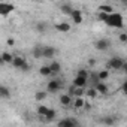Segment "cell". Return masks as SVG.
Returning a JSON list of instances; mask_svg holds the SVG:
<instances>
[{
  "label": "cell",
  "mask_w": 127,
  "mask_h": 127,
  "mask_svg": "<svg viewBox=\"0 0 127 127\" xmlns=\"http://www.w3.org/2000/svg\"><path fill=\"white\" fill-rule=\"evenodd\" d=\"M109 27H114V29H123L124 27V18L121 14L118 12H111L108 14V18L105 21Z\"/></svg>",
  "instance_id": "obj_1"
},
{
  "label": "cell",
  "mask_w": 127,
  "mask_h": 127,
  "mask_svg": "<svg viewBox=\"0 0 127 127\" xmlns=\"http://www.w3.org/2000/svg\"><path fill=\"white\" fill-rule=\"evenodd\" d=\"M105 69H108V70H126L127 64H126L124 58H121V57H112L106 63V67Z\"/></svg>",
  "instance_id": "obj_2"
},
{
  "label": "cell",
  "mask_w": 127,
  "mask_h": 127,
  "mask_svg": "<svg viewBox=\"0 0 127 127\" xmlns=\"http://www.w3.org/2000/svg\"><path fill=\"white\" fill-rule=\"evenodd\" d=\"M11 64L15 67V69H20V70H29V63L26 61L24 57L21 55H14V60Z\"/></svg>",
  "instance_id": "obj_3"
},
{
  "label": "cell",
  "mask_w": 127,
  "mask_h": 127,
  "mask_svg": "<svg viewBox=\"0 0 127 127\" xmlns=\"http://www.w3.org/2000/svg\"><path fill=\"white\" fill-rule=\"evenodd\" d=\"M61 81L60 79H57V78H54V79H49L48 81V84H46V91L48 93H58L60 90H61Z\"/></svg>",
  "instance_id": "obj_4"
},
{
  "label": "cell",
  "mask_w": 127,
  "mask_h": 127,
  "mask_svg": "<svg viewBox=\"0 0 127 127\" xmlns=\"http://www.w3.org/2000/svg\"><path fill=\"white\" fill-rule=\"evenodd\" d=\"M109 46H111V42L108 40V39H97L96 42H94V48L97 49V51H108L109 49Z\"/></svg>",
  "instance_id": "obj_5"
},
{
  "label": "cell",
  "mask_w": 127,
  "mask_h": 127,
  "mask_svg": "<svg viewBox=\"0 0 127 127\" xmlns=\"http://www.w3.org/2000/svg\"><path fill=\"white\" fill-rule=\"evenodd\" d=\"M72 102H73V96H70L69 93H64L60 96V105L64 106V108H70L72 106Z\"/></svg>",
  "instance_id": "obj_6"
},
{
  "label": "cell",
  "mask_w": 127,
  "mask_h": 127,
  "mask_svg": "<svg viewBox=\"0 0 127 127\" xmlns=\"http://www.w3.org/2000/svg\"><path fill=\"white\" fill-rule=\"evenodd\" d=\"M94 88H96V91H97V94H108L109 93V87L105 84V81H97L94 85H93Z\"/></svg>",
  "instance_id": "obj_7"
},
{
  "label": "cell",
  "mask_w": 127,
  "mask_h": 127,
  "mask_svg": "<svg viewBox=\"0 0 127 127\" xmlns=\"http://www.w3.org/2000/svg\"><path fill=\"white\" fill-rule=\"evenodd\" d=\"M69 17H70V20H72L75 24H81V23L84 21V15H82V12H81L79 9H75V8H73L72 14H70Z\"/></svg>",
  "instance_id": "obj_8"
},
{
  "label": "cell",
  "mask_w": 127,
  "mask_h": 127,
  "mask_svg": "<svg viewBox=\"0 0 127 127\" xmlns=\"http://www.w3.org/2000/svg\"><path fill=\"white\" fill-rule=\"evenodd\" d=\"M12 11H15V6H14L12 3H0V15L6 17V15H9Z\"/></svg>",
  "instance_id": "obj_9"
},
{
  "label": "cell",
  "mask_w": 127,
  "mask_h": 127,
  "mask_svg": "<svg viewBox=\"0 0 127 127\" xmlns=\"http://www.w3.org/2000/svg\"><path fill=\"white\" fill-rule=\"evenodd\" d=\"M57 126L58 127H75V126H78V121L75 118H64V120H60L57 123Z\"/></svg>",
  "instance_id": "obj_10"
},
{
  "label": "cell",
  "mask_w": 127,
  "mask_h": 127,
  "mask_svg": "<svg viewBox=\"0 0 127 127\" xmlns=\"http://www.w3.org/2000/svg\"><path fill=\"white\" fill-rule=\"evenodd\" d=\"M57 54V49L54 46H42V57L43 58H52Z\"/></svg>",
  "instance_id": "obj_11"
},
{
  "label": "cell",
  "mask_w": 127,
  "mask_h": 127,
  "mask_svg": "<svg viewBox=\"0 0 127 127\" xmlns=\"http://www.w3.org/2000/svg\"><path fill=\"white\" fill-rule=\"evenodd\" d=\"M72 84H73L75 87H84V88H85V85L88 84V79H87V78H84V76H79V75H76V76L73 78Z\"/></svg>",
  "instance_id": "obj_12"
},
{
  "label": "cell",
  "mask_w": 127,
  "mask_h": 127,
  "mask_svg": "<svg viewBox=\"0 0 127 127\" xmlns=\"http://www.w3.org/2000/svg\"><path fill=\"white\" fill-rule=\"evenodd\" d=\"M70 29L72 27H70L69 23H58V24H55V30L60 32V33H69Z\"/></svg>",
  "instance_id": "obj_13"
},
{
  "label": "cell",
  "mask_w": 127,
  "mask_h": 127,
  "mask_svg": "<svg viewBox=\"0 0 127 127\" xmlns=\"http://www.w3.org/2000/svg\"><path fill=\"white\" fill-rule=\"evenodd\" d=\"M48 66H49V69H51L52 76H55V75H58V73L61 72V64H60L58 61H55V60L51 63V64H48Z\"/></svg>",
  "instance_id": "obj_14"
},
{
  "label": "cell",
  "mask_w": 127,
  "mask_h": 127,
  "mask_svg": "<svg viewBox=\"0 0 127 127\" xmlns=\"http://www.w3.org/2000/svg\"><path fill=\"white\" fill-rule=\"evenodd\" d=\"M84 105H85V99H84V96L75 97V99H73V102H72V106H73L75 109H82V108H84Z\"/></svg>",
  "instance_id": "obj_15"
},
{
  "label": "cell",
  "mask_w": 127,
  "mask_h": 127,
  "mask_svg": "<svg viewBox=\"0 0 127 127\" xmlns=\"http://www.w3.org/2000/svg\"><path fill=\"white\" fill-rule=\"evenodd\" d=\"M46 97H48V91H46V90H45V91H43V90H37V91L34 93V100H36V102H43Z\"/></svg>",
  "instance_id": "obj_16"
},
{
  "label": "cell",
  "mask_w": 127,
  "mask_h": 127,
  "mask_svg": "<svg viewBox=\"0 0 127 127\" xmlns=\"http://www.w3.org/2000/svg\"><path fill=\"white\" fill-rule=\"evenodd\" d=\"M0 55H2V60H3V63H5V64H11V63H12V60H14V54H11V52H8V51L2 52Z\"/></svg>",
  "instance_id": "obj_17"
},
{
  "label": "cell",
  "mask_w": 127,
  "mask_h": 127,
  "mask_svg": "<svg viewBox=\"0 0 127 127\" xmlns=\"http://www.w3.org/2000/svg\"><path fill=\"white\" fill-rule=\"evenodd\" d=\"M11 97V90L6 85H0V99H9Z\"/></svg>",
  "instance_id": "obj_18"
},
{
  "label": "cell",
  "mask_w": 127,
  "mask_h": 127,
  "mask_svg": "<svg viewBox=\"0 0 127 127\" xmlns=\"http://www.w3.org/2000/svg\"><path fill=\"white\" fill-rule=\"evenodd\" d=\"M39 75H40V76H43V78L52 76V73H51V69H49V66H42V67L39 69Z\"/></svg>",
  "instance_id": "obj_19"
},
{
  "label": "cell",
  "mask_w": 127,
  "mask_h": 127,
  "mask_svg": "<svg viewBox=\"0 0 127 127\" xmlns=\"http://www.w3.org/2000/svg\"><path fill=\"white\" fill-rule=\"evenodd\" d=\"M32 55L34 58H42V45H36L33 49H32Z\"/></svg>",
  "instance_id": "obj_20"
},
{
  "label": "cell",
  "mask_w": 127,
  "mask_h": 127,
  "mask_svg": "<svg viewBox=\"0 0 127 127\" xmlns=\"http://www.w3.org/2000/svg\"><path fill=\"white\" fill-rule=\"evenodd\" d=\"M97 78H99V81H106V79L109 78V70H108V69L99 70V72H97Z\"/></svg>",
  "instance_id": "obj_21"
},
{
  "label": "cell",
  "mask_w": 127,
  "mask_h": 127,
  "mask_svg": "<svg viewBox=\"0 0 127 127\" xmlns=\"http://www.w3.org/2000/svg\"><path fill=\"white\" fill-rule=\"evenodd\" d=\"M84 94H85L88 99H96V97H97V91H96V88H94L93 85H91L88 90H85V93H84Z\"/></svg>",
  "instance_id": "obj_22"
},
{
  "label": "cell",
  "mask_w": 127,
  "mask_h": 127,
  "mask_svg": "<svg viewBox=\"0 0 127 127\" xmlns=\"http://www.w3.org/2000/svg\"><path fill=\"white\" fill-rule=\"evenodd\" d=\"M49 109H51V108H48V106H45V105H39L36 111H37V115H40V117H45V115L49 112Z\"/></svg>",
  "instance_id": "obj_23"
},
{
  "label": "cell",
  "mask_w": 127,
  "mask_h": 127,
  "mask_svg": "<svg viewBox=\"0 0 127 127\" xmlns=\"http://www.w3.org/2000/svg\"><path fill=\"white\" fill-rule=\"evenodd\" d=\"M46 29H48V26H46V23H43V21H40V23L36 24V32H37V33H45Z\"/></svg>",
  "instance_id": "obj_24"
},
{
  "label": "cell",
  "mask_w": 127,
  "mask_h": 127,
  "mask_svg": "<svg viewBox=\"0 0 127 127\" xmlns=\"http://www.w3.org/2000/svg\"><path fill=\"white\" fill-rule=\"evenodd\" d=\"M99 12L111 14V12H114V9H112V6H111V5H100V6H99Z\"/></svg>",
  "instance_id": "obj_25"
},
{
  "label": "cell",
  "mask_w": 127,
  "mask_h": 127,
  "mask_svg": "<svg viewBox=\"0 0 127 127\" xmlns=\"http://www.w3.org/2000/svg\"><path fill=\"white\" fill-rule=\"evenodd\" d=\"M100 123H103V124H106V126H114V124H115V118H114V117H105V118L100 120Z\"/></svg>",
  "instance_id": "obj_26"
},
{
  "label": "cell",
  "mask_w": 127,
  "mask_h": 127,
  "mask_svg": "<svg viewBox=\"0 0 127 127\" xmlns=\"http://www.w3.org/2000/svg\"><path fill=\"white\" fill-rule=\"evenodd\" d=\"M55 115H57V114H55V109H49V112L43 117V120H45V121H52V120L55 118Z\"/></svg>",
  "instance_id": "obj_27"
},
{
  "label": "cell",
  "mask_w": 127,
  "mask_h": 127,
  "mask_svg": "<svg viewBox=\"0 0 127 127\" xmlns=\"http://www.w3.org/2000/svg\"><path fill=\"white\" fill-rule=\"evenodd\" d=\"M72 11H73V8H72L70 5H63V6H61V12L64 14V15H70Z\"/></svg>",
  "instance_id": "obj_28"
},
{
  "label": "cell",
  "mask_w": 127,
  "mask_h": 127,
  "mask_svg": "<svg viewBox=\"0 0 127 127\" xmlns=\"http://www.w3.org/2000/svg\"><path fill=\"white\" fill-rule=\"evenodd\" d=\"M88 81H91V85H94L97 81H99V78H97V72L94 73V72H91L90 75H88Z\"/></svg>",
  "instance_id": "obj_29"
},
{
  "label": "cell",
  "mask_w": 127,
  "mask_h": 127,
  "mask_svg": "<svg viewBox=\"0 0 127 127\" xmlns=\"http://www.w3.org/2000/svg\"><path fill=\"white\" fill-rule=\"evenodd\" d=\"M76 75H79V76H84V78H87V79H88V75H90V72H88L87 69H79V70L76 72Z\"/></svg>",
  "instance_id": "obj_30"
},
{
  "label": "cell",
  "mask_w": 127,
  "mask_h": 127,
  "mask_svg": "<svg viewBox=\"0 0 127 127\" xmlns=\"http://www.w3.org/2000/svg\"><path fill=\"white\" fill-rule=\"evenodd\" d=\"M118 39H120V42L121 43H127V33H120V36H118Z\"/></svg>",
  "instance_id": "obj_31"
},
{
  "label": "cell",
  "mask_w": 127,
  "mask_h": 127,
  "mask_svg": "<svg viewBox=\"0 0 127 127\" xmlns=\"http://www.w3.org/2000/svg\"><path fill=\"white\" fill-rule=\"evenodd\" d=\"M106 18H108V14H105V12H100V14H99V20H100V21H103V23H105V21H106Z\"/></svg>",
  "instance_id": "obj_32"
},
{
  "label": "cell",
  "mask_w": 127,
  "mask_h": 127,
  "mask_svg": "<svg viewBox=\"0 0 127 127\" xmlns=\"http://www.w3.org/2000/svg\"><path fill=\"white\" fill-rule=\"evenodd\" d=\"M6 43H8V46H14V45H15V39L8 37V39H6Z\"/></svg>",
  "instance_id": "obj_33"
},
{
  "label": "cell",
  "mask_w": 127,
  "mask_h": 127,
  "mask_svg": "<svg viewBox=\"0 0 127 127\" xmlns=\"http://www.w3.org/2000/svg\"><path fill=\"white\" fill-rule=\"evenodd\" d=\"M73 90H75V85H73V84H72V85H70V87H69V90H67V93H69V94H70V96H72V94H73Z\"/></svg>",
  "instance_id": "obj_34"
},
{
  "label": "cell",
  "mask_w": 127,
  "mask_h": 127,
  "mask_svg": "<svg viewBox=\"0 0 127 127\" xmlns=\"http://www.w3.org/2000/svg\"><path fill=\"white\" fill-rule=\"evenodd\" d=\"M94 64H96V60L94 58H90L88 60V66H94Z\"/></svg>",
  "instance_id": "obj_35"
},
{
  "label": "cell",
  "mask_w": 127,
  "mask_h": 127,
  "mask_svg": "<svg viewBox=\"0 0 127 127\" xmlns=\"http://www.w3.org/2000/svg\"><path fill=\"white\" fill-rule=\"evenodd\" d=\"M120 2H121V3H123L124 6H127V0H120Z\"/></svg>",
  "instance_id": "obj_36"
},
{
  "label": "cell",
  "mask_w": 127,
  "mask_h": 127,
  "mask_svg": "<svg viewBox=\"0 0 127 127\" xmlns=\"http://www.w3.org/2000/svg\"><path fill=\"white\" fill-rule=\"evenodd\" d=\"M5 63H3V60H2V55H0V66H3Z\"/></svg>",
  "instance_id": "obj_37"
},
{
  "label": "cell",
  "mask_w": 127,
  "mask_h": 127,
  "mask_svg": "<svg viewBox=\"0 0 127 127\" xmlns=\"http://www.w3.org/2000/svg\"><path fill=\"white\" fill-rule=\"evenodd\" d=\"M33 2H40V0H33Z\"/></svg>",
  "instance_id": "obj_38"
}]
</instances>
